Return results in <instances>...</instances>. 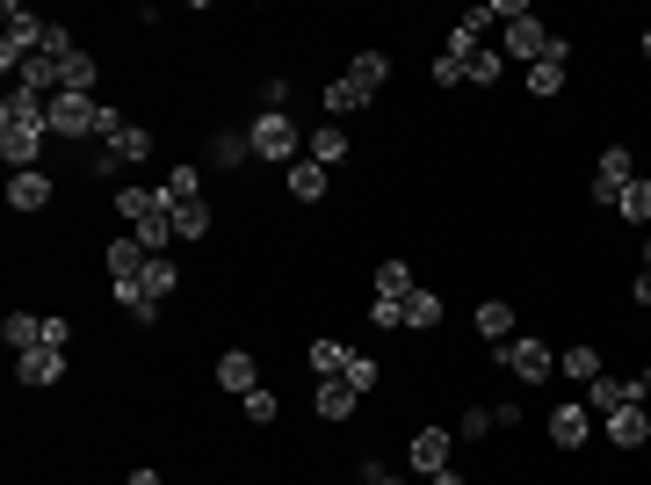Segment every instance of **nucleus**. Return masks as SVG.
Returning <instances> with one entry per match:
<instances>
[{
	"label": "nucleus",
	"mask_w": 651,
	"mask_h": 485,
	"mask_svg": "<svg viewBox=\"0 0 651 485\" xmlns=\"http://www.w3.org/2000/svg\"><path fill=\"white\" fill-rule=\"evenodd\" d=\"M44 145H52V117H44V102H36V95H8V102H0V159H8V167H36V159H44Z\"/></svg>",
	"instance_id": "f257e3e1"
},
{
	"label": "nucleus",
	"mask_w": 651,
	"mask_h": 485,
	"mask_svg": "<svg viewBox=\"0 0 651 485\" xmlns=\"http://www.w3.org/2000/svg\"><path fill=\"white\" fill-rule=\"evenodd\" d=\"M246 139H254V159H275V167L305 159V123H297L290 109H261V117L246 123Z\"/></svg>",
	"instance_id": "f03ea898"
},
{
	"label": "nucleus",
	"mask_w": 651,
	"mask_h": 485,
	"mask_svg": "<svg viewBox=\"0 0 651 485\" xmlns=\"http://www.w3.org/2000/svg\"><path fill=\"white\" fill-rule=\"evenodd\" d=\"M499 370L521 377V384H550V377H558V348L536 341V333H515V341L499 348Z\"/></svg>",
	"instance_id": "7ed1b4c3"
},
{
	"label": "nucleus",
	"mask_w": 651,
	"mask_h": 485,
	"mask_svg": "<svg viewBox=\"0 0 651 485\" xmlns=\"http://www.w3.org/2000/svg\"><path fill=\"white\" fill-rule=\"evenodd\" d=\"M630 181H637V159H630V145H608V153L594 159V181H586V196H594V210H616Z\"/></svg>",
	"instance_id": "20e7f679"
},
{
	"label": "nucleus",
	"mask_w": 651,
	"mask_h": 485,
	"mask_svg": "<svg viewBox=\"0 0 651 485\" xmlns=\"http://www.w3.org/2000/svg\"><path fill=\"white\" fill-rule=\"evenodd\" d=\"M44 117H52V139H95L102 102H95V95H52V102H44Z\"/></svg>",
	"instance_id": "39448f33"
},
{
	"label": "nucleus",
	"mask_w": 651,
	"mask_h": 485,
	"mask_svg": "<svg viewBox=\"0 0 651 485\" xmlns=\"http://www.w3.org/2000/svg\"><path fill=\"white\" fill-rule=\"evenodd\" d=\"M565 73H572V44H565V36H550V52L529 66V80H521V87H529L536 102H550V95H565Z\"/></svg>",
	"instance_id": "423d86ee"
},
{
	"label": "nucleus",
	"mask_w": 651,
	"mask_h": 485,
	"mask_svg": "<svg viewBox=\"0 0 651 485\" xmlns=\"http://www.w3.org/2000/svg\"><path fill=\"white\" fill-rule=\"evenodd\" d=\"M550 36H558V30H550V22L529 8L521 22H507V36H499V52H507V58H521V66H536V58L550 52Z\"/></svg>",
	"instance_id": "0eeeda50"
},
{
	"label": "nucleus",
	"mask_w": 651,
	"mask_h": 485,
	"mask_svg": "<svg viewBox=\"0 0 651 485\" xmlns=\"http://www.w3.org/2000/svg\"><path fill=\"white\" fill-rule=\"evenodd\" d=\"M66 370H73V348H30V355H15V384H30V392L58 384Z\"/></svg>",
	"instance_id": "6e6552de"
},
{
	"label": "nucleus",
	"mask_w": 651,
	"mask_h": 485,
	"mask_svg": "<svg viewBox=\"0 0 651 485\" xmlns=\"http://www.w3.org/2000/svg\"><path fill=\"white\" fill-rule=\"evenodd\" d=\"M637 399H644V384H637V377H616V370L586 384V414H600V420L622 414V406H637Z\"/></svg>",
	"instance_id": "1a4fd4ad"
},
{
	"label": "nucleus",
	"mask_w": 651,
	"mask_h": 485,
	"mask_svg": "<svg viewBox=\"0 0 651 485\" xmlns=\"http://www.w3.org/2000/svg\"><path fill=\"white\" fill-rule=\"evenodd\" d=\"M355 406H362V392L347 377H311V414L319 420H355Z\"/></svg>",
	"instance_id": "9d476101"
},
{
	"label": "nucleus",
	"mask_w": 651,
	"mask_h": 485,
	"mask_svg": "<svg viewBox=\"0 0 651 485\" xmlns=\"http://www.w3.org/2000/svg\"><path fill=\"white\" fill-rule=\"evenodd\" d=\"M145 261H153V246L137 240V232H123V240H109V246H102L109 283H137V276H145Z\"/></svg>",
	"instance_id": "9b49d317"
},
{
	"label": "nucleus",
	"mask_w": 651,
	"mask_h": 485,
	"mask_svg": "<svg viewBox=\"0 0 651 485\" xmlns=\"http://www.w3.org/2000/svg\"><path fill=\"white\" fill-rule=\"evenodd\" d=\"M52 174H44V167H22V174H8V203H15L22 210V218H36V210H44V203H52Z\"/></svg>",
	"instance_id": "f8f14e48"
},
{
	"label": "nucleus",
	"mask_w": 651,
	"mask_h": 485,
	"mask_svg": "<svg viewBox=\"0 0 651 485\" xmlns=\"http://www.w3.org/2000/svg\"><path fill=\"white\" fill-rule=\"evenodd\" d=\"M543 428H550V442H558V450H580L586 434H594V414H586V399H565L558 414L543 420Z\"/></svg>",
	"instance_id": "ddd939ff"
},
{
	"label": "nucleus",
	"mask_w": 651,
	"mask_h": 485,
	"mask_svg": "<svg viewBox=\"0 0 651 485\" xmlns=\"http://www.w3.org/2000/svg\"><path fill=\"white\" fill-rule=\"evenodd\" d=\"M600 428H608V442H616V450H644V442H651V406L637 399V406H622V414H608Z\"/></svg>",
	"instance_id": "4468645a"
},
{
	"label": "nucleus",
	"mask_w": 651,
	"mask_h": 485,
	"mask_svg": "<svg viewBox=\"0 0 651 485\" xmlns=\"http://www.w3.org/2000/svg\"><path fill=\"white\" fill-rule=\"evenodd\" d=\"M254 384H261V363L246 355V348H224V355H218V392H232V399H246Z\"/></svg>",
	"instance_id": "2eb2a0df"
},
{
	"label": "nucleus",
	"mask_w": 651,
	"mask_h": 485,
	"mask_svg": "<svg viewBox=\"0 0 651 485\" xmlns=\"http://www.w3.org/2000/svg\"><path fill=\"white\" fill-rule=\"evenodd\" d=\"M406 464L420 471V478L449 471V428H420V434H412V450H406Z\"/></svg>",
	"instance_id": "dca6fc26"
},
{
	"label": "nucleus",
	"mask_w": 651,
	"mask_h": 485,
	"mask_svg": "<svg viewBox=\"0 0 651 485\" xmlns=\"http://www.w3.org/2000/svg\"><path fill=\"white\" fill-rule=\"evenodd\" d=\"M174 210V240H210V225H218V210H210V196H189V203H167Z\"/></svg>",
	"instance_id": "f3484780"
},
{
	"label": "nucleus",
	"mask_w": 651,
	"mask_h": 485,
	"mask_svg": "<svg viewBox=\"0 0 651 485\" xmlns=\"http://www.w3.org/2000/svg\"><path fill=\"white\" fill-rule=\"evenodd\" d=\"M319 102H325V123H341V117H355V109H369L377 95H369V87H355V80L341 73V80H325V95H319Z\"/></svg>",
	"instance_id": "a211bd4d"
},
{
	"label": "nucleus",
	"mask_w": 651,
	"mask_h": 485,
	"mask_svg": "<svg viewBox=\"0 0 651 485\" xmlns=\"http://www.w3.org/2000/svg\"><path fill=\"white\" fill-rule=\"evenodd\" d=\"M471 319H478V341H493V348L515 341V305H507V297H485Z\"/></svg>",
	"instance_id": "6ab92c4d"
},
{
	"label": "nucleus",
	"mask_w": 651,
	"mask_h": 485,
	"mask_svg": "<svg viewBox=\"0 0 651 485\" xmlns=\"http://www.w3.org/2000/svg\"><path fill=\"white\" fill-rule=\"evenodd\" d=\"M305 153L319 159L325 174H333V167L347 159V131H341V123H319V131H305Z\"/></svg>",
	"instance_id": "aec40b11"
},
{
	"label": "nucleus",
	"mask_w": 651,
	"mask_h": 485,
	"mask_svg": "<svg viewBox=\"0 0 651 485\" xmlns=\"http://www.w3.org/2000/svg\"><path fill=\"white\" fill-rule=\"evenodd\" d=\"M558 377L594 384V377H608V363H600V348H594V341H580V348H565V355H558Z\"/></svg>",
	"instance_id": "412c9836"
},
{
	"label": "nucleus",
	"mask_w": 651,
	"mask_h": 485,
	"mask_svg": "<svg viewBox=\"0 0 651 485\" xmlns=\"http://www.w3.org/2000/svg\"><path fill=\"white\" fill-rule=\"evenodd\" d=\"M283 174H290V196H297V203H319V196H325V181H333V174H325L311 153H305V159H290Z\"/></svg>",
	"instance_id": "4be33fe9"
},
{
	"label": "nucleus",
	"mask_w": 651,
	"mask_h": 485,
	"mask_svg": "<svg viewBox=\"0 0 651 485\" xmlns=\"http://www.w3.org/2000/svg\"><path fill=\"white\" fill-rule=\"evenodd\" d=\"M412 290H420V276H412L398 254H391V261H377V290H369V297H391V305H406Z\"/></svg>",
	"instance_id": "5701e85b"
},
{
	"label": "nucleus",
	"mask_w": 651,
	"mask_h": 485,
	"mask_svg": "<svg viewBox=\"0 0 651 485\" xmlns=\"http://www.w3.org/2000/svg\"><path fill=\"white\" fill-rule=\"evenodd\" d=\"M109 153H117L123 167H137V159H153V153H159V139L145 131V123H123L117 139H109Z\"/></svg>",
	"instance_id": "b1692460"
},
{
	"label": "nucleus",
	"mask_w": 651,
	"mask_h": 485,
	"mask_svg": "<svg viewBox=\"0 0 651 485\" xmlns=\"http://www.w3.org/2000/svg\"><path fill=\"white\" fill-rule=\"evenodd\" d=\"M95 80H102V66H95V52H73L66 66H58V95H95Z\"/></svg>",
	"instance_id": "393cba45"
},
{
	"label": "nucleus",
	"mask_w": 651,
	"mask_h": 485,
	"mask_svg": "<svg viewBox=\"0 0 651 485\" xmlns=\"http://www.w3.org/2000/svg\"><path fill=\"white\" fill-rule=\"evenodd\" d=\"M174 283H181V268H174L167 254H153V261H145V276H137V290L153 297V305H167V297H174Z\"/></svg>",
	"instance_id": "a878e982"
},
{
	"label": "nucleus",
	"mask_w": 651,
	"mask_h": 485,
	"mask_svg": "<svg viewBox=\"0 0 651 485\" xmlns=\"http://www.w3.org/2000/svg\"><path fill=\"white\" fill-rule=\"evenodd\" d=\"M0 341L15 348V355H30V348L44 341V319H36V312H8V319H0Z\"/></svg>",
	"instance_id": "bb28decb"
},
{
	"label": "nucleus",
	"mask_w": 651,
	"mask_h": 485,
	"mask_svg": "<svg viewBox=\"0 0 651 485\" xmlns=\"http://www.w3.org/2000/svg\"><path fill=\"white\" fill-rule=\"evenodd\" d=\"M246 153H254V139H246V131H210V167H224V174H232Z\"/></svg>",
	"instance_id": "cd10ccee"
},
{
	"label": "nucleus",
	"mask_w": 651,
	"mask_h": 485,
	"mask_svg": "<svg viewBox=\"0 0 651 485\" xmlns=\"http://www.w3.org/2000/svg\"><path fill=\"white\" fill-rule=\"evenodd\" d=\"M347 355H355V348H347V341H311V348H305L311 377H341V370H347Z\"/></svg>",
	"instance_id": "c85d7f7f"
},
{
	"label": "nucleus",
	"mask_w": 651,
	"mask_h": 485,
	"mask_svg": "<svg viewBox=\"0 0 651 485\" xmlns=\"http://www.w3.org/2000/svg\"><path fill=\"white\" fill-rule=\"evenodd\" d=\"M347 80H355V87H369V95H377V87L391 80V58H384V52H355V58H347Z\"/></svg>",
	"instance_id": "c756f323"
},
{
	"label": "nucleus",
	"mask_w": 651,
	"mask_h": 485,
	"mask_svg": "<svg viewBox=\"0 0 651 485\" xmlns=\"http://www.w3.org/2000/svg\"><path fill=\"white\" fill-rule=\"evenodd\" d=\"M406 327H412V333H428V327H442V297H434L428 283H420V290L406 297Z\"/></svg>",
	"instance_id": "7c9ffc66"
},
{
	"label": "nucleus",
	"mask_w": 651,
	"mask_h": 485,
	"mask_svg": "<svg viewBox=\"0 0 651 485\" xmlns=\"http://www.w3.org/2000/svg\"><path fill=\"white\" fill-rule=\"evenodd\" d=\"M159 196H167V203H189V196H203V174H196L189 159H181V167H167V181H159Z\"/></svg>",
	"instance_id": "2f4dec72"
},
{
	"label": "nucleus",
	"mask_w": 651,
	"mask_h": 485,
	"mask_svg": "<svg viewBox=\"0 0 651 485\" xmlns=\"http://www.w3.org/2000/svg\"><path fill=\"white\" fill-rule=\"evenodd\" d=\"M622 218H630V225H651V174H637V181H630V189H622Z\"/></svg>",
	"instance_id": "473e14b6"
},
{
	"label": "nucleus",
	"mask_w": 651,
	"mask_h": 485,
	"mask_svg": "<svg viewBox=\"0 0 651 485\" xmlns=\"http://www.w3.org/2000/svg\"><path fill=\"white\" fill-rule=\"evenodd\" d=\"M246 420H254V428H275V420H283V399H275L268 384H254V392H246Z\"/></svg>",
	"instance_id": "72a5a7b5"
},
{
	"label": "nucleus",
	"mask_w": 651,
	"mask_h": 485,
	"mask_svg": "<svg viewBox=\"0 0 651 485\" xmlns=\"http://www.w3.org/2000/svg\"><path fill=\"white\" fill-rule=\"evenodd\" d=\"M341 377H347V384H355V392H377V377H384V363H377V355H362V348H355V355H347V370H341Z\"/></svg>",
	"instance_id": "f704fd0d"
},
{
	"label": "nucleus",
	"mask_w": 651,
	"mask_h": 485,
	"mask_svg": "<svg viewBox=\"0 0 651 485\" xmlns=\"http://www.w3.org/2000/svg\"><path fill=\"white\" fill-rule=\"evenodd\" d=\"M478 52H485V44H478V30H463V22L449 30V44H442V58H456L463 73H471V58H478Z\"/></svg>",
	"instance_id": "c9c22d12"
},
{
	"label": "nucleus",
	"mask_w": 651,
	"mask_h": 485,
	"mask_svg": "<svg viewBox=\"0 0 651 485\" xmlns=\"http://www.w3.org/2000/svg\"><path fill=\"white\" fill-rule=\"evenodd\" d=\"M499 73H507V52H499V44H485V52L471 58V80H478V87H493Z\"/></svg>",
	"instance_id": "e433bc0d"
},
{
	"label": "nucleus",
	"mask_w": 651,
	"mask_h": 485,
	"mask_svg": "<svg viewBox=\"0 0 651 485\" xmlns=\"http://www.w3.org/2000/svg\"><path fill=\"white\" fill-rule=\"evenodd\" d=\"M499 420H493V406H463V420H456V434L463 442H478V434H493Z\"/></svg>",
	"instance_id": "4c0bfd02"
},
{
	"label": "nucleus",
	"mask_w": 651,
	"mask_h": 485,
	"mask_svg": "<svg viewBox=\"0 0 651 485\" xmlns=\"http://www.w3.org/2000/svg\"><path fill=\"white\" fill-rule=\"evenodd\" d=\"M36 348H73V319L66 312H44V341Z\"/></svg>",
	"instance_id": "58836bf2"
},
{
	"label": "nucleus",
	"mask_w": 651,
	"mask_h": 485,
	"mask_svg": "<svg viewBox=\"0 0 651 485\" xmlns=\"http://www.w3.org/2000/svg\"><path fill=\"white\" fill-rule=\"evenodd\" d=\"M87 174H95V181H117V174H123V159L109 153V145H95V159H87ZM117 189H123V181H117Z\"/></svg>",
	"instance_id": "ea45409f"
},
{
	"label": "nucleus",
	"mask_w": 651,
	"mask_h": 485,
	"mask_svg": "<svg viewBox=\"0 0 651 485\" xmlns=\"http://www.w3.org/2000/svg\"><path fill=\"white\" fill-rule=\"evenodd\" d=\"M369 327H406V305H391V297H369Z\"/></svg>",
	"instance_id": "a19ab883"
},
{
	"label": "nucleus",
	"mask_w": 651,
	"mask_h": 485,
	"mask_svg": "<svg viewBox=\"0 0 651 485\" xmlns=\"http://www.w3.org/2000/svg\"><path fill=\"white\" fill-rule=\"evenodd\" d=\"M261 109H290V80H283V73L261 80Z\"/></svg>",
	"instance_id": "79ce46f5"
},
{
	"label": "nucleus",
	"mask_w": 651,
	"mask_h": 485,
	"mask_svg": "<svg viewBox=\"0 0 651 485\" xmlns=\"http://www.w3.org/2000/svg\"><path fill=\"white\" fill-rule=\"evenodd\" d=\"M428 80H434V87H463V80H471V73H463L456 58H434V66H428Z\"/></svg>",
	"instance_id": "37998d69"
},
{
	"label": "nucleus",
	"mask_w": 651,
	"mask_h": 485,
	"mask_svg": "<svg viewBox=\"0 0 651 485\" xmlns=\"http://www.w3.org/2000/svg\"><path fill=\"white\" fill-rule=\"evenodd\" d=\"M355 485H406V478H398V471H391V464H377V456H369V464H362V471H355Z\"/></svg>",
	"instance_id": "c03bdc74"
},
{
	"label": "nucleus",
	"mask_w": 651,
	"mask_h": 485,
	"mask_svg": "<svg viewBox=\"0 0 651 485\" xmlns=\"http://www.w3.org/2000/svg\"><path fill=\"white\" fill-rule=\"evenodd\" d=\"M630 297H637V305H644V312H651V268H637V283H630Z\"/></svg>",
	"instance_id": "a18cd8bd"
},
{
	"label": "nucleus",
	"mask_w": 651,
	"mask_h": 485,
	"mask_svg": "<svg viewBox=\"0 0 651 485\" xmlns=\"http://www.w3.org/2000/svg\"><path fill=\"white\" fill-rule=\"evenodd\" d=\"M428 485H471V478H463V471H456V464H449V471H434V478H428Z\"/></svg>",
	"instance_id": "49530a36"
},
{
	"label": "nucleus",
	"mask_w": 651,
	"mask_h": 485,
	"mask_svg": "<svg viewBox=\"0 0 651 485\" xmlns=\"http://www.w3.org/2000/svg\"><path fill=\"white\" fill-rule=\"evenodd\" d=\"M123 485H167V478H159V471H131V478H123Z\"/></svg>",
	"instance_id": "de8ad7c7"
},
{
	"label": "nucleus",
	"mask_w": 651,
	"mask_h": 485,
	"mask_svg": "<svg viewBox=\"0 0 651 485\" xmlns=\"http://www.w3.org/2000/svg\"><path fill=\"white\" fill-rule=\"evenodd\" d=\"M637 384H644V399H651V363H644V370H637Z\"/></svg>",
	"instance_id": "09e8293b"
},
{
	"label": "nucleus",
	"mask_w": 651,
	"mask_h": 485,
	"mask_svg": "<svg viewBox=\"0 0 651 485\" xmlns=\"http://www.w3.org/2000/svg\"><path fill=\"white\" fill-rule=\"evenodd\" d=\"M644 66H651V30H644Z\"/></svg>",
	"instance_id": "8fccbe9b"
},
{
	"label": "nucleus",
	"mask_w": 651,
	"mask_h": 485,
	"mask_svg": "<svg viewBox=\"0 0 651 485\" xmlns=\"http://www.w3.org/2000/svg\"><path fill=\"white\" fill-rule=\"evenodd\" d=\"M644 268H651V240H644Z\"/></svg>",
	"instance_id": "3c124183"
}]
</instances>
